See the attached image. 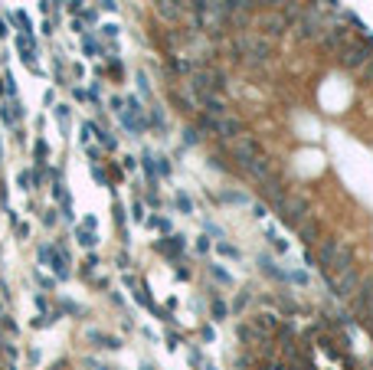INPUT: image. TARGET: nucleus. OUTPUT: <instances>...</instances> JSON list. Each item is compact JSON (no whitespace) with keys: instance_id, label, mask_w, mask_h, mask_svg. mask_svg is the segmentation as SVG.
Wrapping results in <instances>:
<instances>
[{"instance_id":"obj_1","label":"nucleus","mask_w":373,"mask_h":370,"mask_svg":"<svg viewBox=\"0 0 373 370\" xmlns=\"http://www.w3.org/2000/svg\"><path fill=\"white\" fill-rule=\"evenodd\" d=\"M39 262L53 266V272L59 278H69V252H62V249H56V246L43 243V246H39Z\"/></svg>"},{"instance_id":"obj_2","label":"nucleus","mask_w":373,"mask_h":370,"mask_svg":"<svg viewBox=\"0 0 373 370\" xmlns=\"http://www.w3.org/2000/svg\"><path fill=\"white\" fill-rule=\"evenodd\" d=\"M164 239H167V243L157 246L164 256H180V252H184V239H180V236H164Z\"/></svg>"},{"instance_id":"obj_3","label":"nucleus","mask_w":373,"mask_h":370,"mask_svg":"<svg viewBox=\"0 0 373 370\" xmlns=\"http://www.w3.org/2000/svg\"><path fill=\"white\" fill-rule=\"evenodd\" d=\"M216 252H219V256H226V259H239V249L229 246L226 239H219V243H216Z\"/></svg>"},{"instance_id":"obj_4","label":"nucleus","mask_w":373,"mask_h":370,"mask_svg":"<svg viewBox=\"0 0 373 370\" xmlns=\"http://www.w3.org/2000/svg\"><path fill=\"white\" fill-rule=\"evenodd\" d=\"M92 338H95V341H98V344H101V347H108V351H115V347H121V341H118V338H108V334H98V331H95Z\"/></svg>"},{"instance_id":"obj_5","label":"nucleus","mask_w":373,"mask_h":370,"mask_svg":"<svg viewBox=\"0 0 373 370\" xmlns=\"http://www.w3.org/2000/svg\"><path fill=\"white\" fill-rule=\"evenodd\" d=\"M56 121H59V128L66 131V125H69V105H56Z\"/></svg>"},{"instance_id":"obj_6","label":"nucleus","mask_w":373,"mask_h":370,"mask_svg":"<svg viewBox=\"0 0 373 370\" xmlns=\"http://www.w3.org/2000/svg\"><path fill=\"white\" fill-rule=\"evenodd\" d=\"M82 49H86V56H98L101 53V46L92 40V36H82Z\"/></svg>"},{"instance_id":"obj_7","label":"nucleus","mask_w":373,"mask_h":370,"mask_svg":"<svg viewBox=\"0 0 373 370\" xmlns=\"http://www.w3.org/2000/svg\"><path fill=\"white\" fill-rule=\"evenodd\" d=\"M76 236H79V243H82V246H92V243H95V233H89L86 226H79Z\"/></svg>"},{"instance_id":"obj_8","label":"nucleus","mask_w":373,"mask_h":370,"mask_svg":"<svg viewBox=\"0 0 373 370\" xmlns=\"http://www.w3.org/2000/svg\"><path fill=\"white\" fill-rule=\"evenodd\" d=\"M226 311H229V308H226V301H213V321H223V318H226Z\"/></svg>"},{"instance_id":"obj_9","label":"nucleus","mask_w":373,"mask_h":370,"mask_svg":"<svg viewBox=\"0 0 373 370\" xmlns=\"http://www.w3.org/2000/svg\"><path fill=\"white\" fill-rule=\"evenodd\" d=\"M219 200H223V203H249L246 193H236V190H233V193H223Z\"/></svg>"},{"instance_id":"obj_10","label":"nucleus","mask_w":373,"mask_h":370,"mask_svg":"<svg viewBox=\"0 0 373 370\" xmlns=\"http://www.w3.org/2000/svg\"><path fill=\"white\" fill-rule=\"evenodd\" d=\"M265 236H269V243L275 246V252H285V249H288V243H285V239H279V236H275V229H269Z\"/></svg>"},{"instance_id":"obj_11","label":"nucleus","mask_w":373,"mask_h":370,"mask_svg":"<svg viewBox=\"0 0 373 370\" xmlns=\"http://www.w3.org/2000/svg\"><path fill=\"white\" fill-rule=\"evenodd\" d=\"M33 154H36V164H46V154H49V148L43 141H36V148H33Z\"/></svg>"},{"instance_id":"obj_12","label":"nucleus","mask_w":373,"mask_h":370,"mask_svg":"<svg viewBox=\"0 0 373 370\" xmlns=\"http://www.w3.org/2000/svg\"><path fill=\"white\" fill-rule=\"evenodd\" d=\"M177 206L184 213H193V203H190V197H186V193H177Z\"/></svg>"},{"instance_id":"obj_13","label":"nucleus","mask_w":373,"mask_h":370,"mask_svg":"<svg viewBox=\"0 0 373 370\" xmlns=\"http://www.w3.org/2000/svg\"><path fill=\"white\" fill-rule=\"evenodd\" d=\"M213 278L223 285H233V278H229V272H223V269H213Z\"/></svg>"},{"instance_id":"obj_14","label":"nucleus","mask_w":373,"mask_h":370,"mask_svg":"<svg viewBox=\"0 0 373 370\" xmlns=\"http://www.w3.org/2000/svg\"><path fill=\"white\" fill-rule=\"evenodd\" d=\"M288 282H295V285H308V276H304V272H288Z\"/></svg>"},{"instance_id":"obj_15","label":"nucleus","mask_w":373,"mask_h":370,"mask_svg":"<svg viewBox=\"0 0 373 370\" xmlns=\"http://www.w3.org/2000/svg\"><path fill=\"white\" fill-rule=\"evenodd\" d=\"M115 223H118V226H121V223H124V210H121V206H118V203H115Z\"/></svg>"},{"instance_id":"obj_16","label":"nucleus","mask_w":373,"mask_h":370,"mask_svg":"<svg viewBox=\"0 0 373 370\" xmlns=\"http://www.w3.org/2000/svg\"><path fill=\"white\" fill-rule=\"evenodd\" d=\"M144 370H154V367H151V364H148V367H144Z\"/></svg>"}]
</instances>
